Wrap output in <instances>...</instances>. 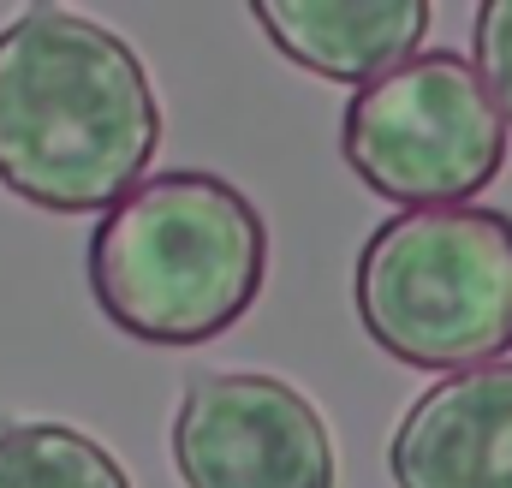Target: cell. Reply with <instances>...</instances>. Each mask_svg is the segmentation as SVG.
<instances>
[{
	"label": "cell",
	"instance_id": "5",
	"mask_svg": "<svg viewBox=\"0 0 512 488\" xmlns=\"http://www.w3.org/2000/svg\"><path fill=\"white\" fill-rule=\"evenodd\" d=\"M185 488H334L340 453L322 411L268 369L197 375L167 423Z\"/></svg>",
	"mask_w": 512,
	"mask_h": 488
},
{
	"label": "cell",
	"instance_id": "6",
	"mask_svg": "<svg viewBox=\"0 0 512 488\" xmlns=\"http://www.w3.org/2000/svg\"><path fill=\"white\" fill-rule=\"evenodd\" d=\"M393 488H512V364H483L429 381L393 441Z\"/></svg>",
	"mask_w": 512,
	"mask_h": 488
},
{
	"label": "cell",
	"instance_id": "3",
	"mask_svg": "<svg viewBox=\"0 0 512 488\" xmlns=\"http://www.w3.org/2000/svg\"><path fill=\"white\" fill-rule=\"evenodd\" d=\"M364 334L405 369H483L512 352V215L411 209L382 221L352 268Z\"/></svg>",
	"mask_w": 512,
	"mask_h": 488
},
{
	"label": "cell",
	"instance_id": "9",
	"mask_svg": "<svg viewBox=\"0 0 512 488\" xmlns=\"http://www.w3.org/2000/svg\"><path fill=\"white\" fill-rule=\"evenodd\" d=\"M471 66L489 84L495 108L512 131V0H483L471 18Z\"/></svg>",
	"mask_w": 512,
	"mask_h": 488
},
{
	"label": "cell",
	"instance_id": "1",
	"mask_svg": "<svg viewBox=\"0 0 512 488\" xmlns=\"http://www.w3.org/2000/svg\"><path fill=\"white\" fill-rule=\"evenodd\" d=\"M155 149L161 102L120 30L72 6L0 24V191L42 215H108Z\"/></svg>",
	"mask_w": 512,
	"mask_h": 488
},
{
	"label": "cell",
	"instance_id": "2",
	"mask_svg": "<svg viewBox=\"0 0 512 488\" xmlns=\"http://www.w3.org/2000/svg\"><path fill=\"white\" fill-rule=\"evenodd\" d=\"M90 298L143 346H209L245 322L268 280V221L203 167H173L120 197L84 250Z\"/></svg>",
	"mask_w": 512,
	"mask_h": 488
},
{
	"label": "cell",
	"instance_id": "8",
	"mask_svg": "<svg viewBox=\"0 0 512 488\" xmlns=\"http://www.w3.org/2000/svg\"><path fill=\"white\" fill-rule=\"evenodd\" d=\"M0 488H131V477L96 435L54 417H12L0 423Z\"/></svg>",
	"mask_w": 512,
	"mask_h": 488
},
{
	"label": "cell",
	"instance_id": "7",
	"mask_svg": "<svg viewBox=\"0 0 512 488\" xmlns=\"http://www.w3.org/2000/svg\"><path fill=\"white\" fill-rule=\"evenodd\" d=\"M429 0H256L251 24L304 72L328 84H376L417 60Z\"/></svg>",
	"mask_w": 512,
	"mask_h": 488
},
{
	"label": "cell",
	"instance_id": "4",
	"mask_svg": "<svg viewBox=\"0 0 512 488\" xmlns=\"http://www.w3.org/2000/svg\"><path fill=\"white\" fill-rule=\"evenodd\" d=\"M340 155L405 215L465 209V197L489 191L507 167V120L465 54L423 48L346 102Z\"/></svg>",
	"mask_w": 512,
	"mask_h": 488
}]
</instances>
